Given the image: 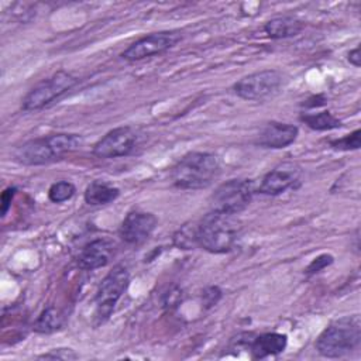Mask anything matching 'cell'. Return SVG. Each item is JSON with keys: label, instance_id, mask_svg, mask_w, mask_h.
Wrapping results in <instances>:
<instances>
[{"label": "cell", "instance_id": "cell-1", "mask_svg": "<svg viewBox=\"0 0 361 361\" xmlns=\"http://www.w3.org/2000/svg\"><path fill=\"white\" fill-rule=\"evenodd\" d=\"M83 142L82 135L72 133H58L31 138L18 145L13 152V159L25 166L51 164L63 155L76 151Z\"/></svg>", "mask_w": 361, "mask_h": 361}, {"label": "cell", "instance_id": "cell-2", "mask_svg": "<svg viewBox=\"0 0 361 361\" xmlns=\"http://www.w3.org/2000/svg\"><path fill=\"white\" fill-rule=\"evenodd\" d=\"M221 171L220 158L212 152L192 151L183 155L171 171V180L182 190H197L210 186Z\"/></svg>", "mask_w": 361, "mask_h": 361}, {"label": "cell", "instance_id": "cell-3", "mask_svg": "<svg viewBox=\"0 0 361 361\" xmlns=\"http://www.w3.org/2000/svg\"><path fill=\"white\" fill-rule=\"evenodd\" d=\"M240 233L241 221L235 214L210 210L197 221V247L212 254H224L235 247Z\"/></svg>", "mask_w": 361, "mask_h": 361}, {"label": "cell", "instance_id": "cell-4", "mask_svg": "<svg viewBox=\"0 0 361 361\" xmlns=\"http://www.w3.org/2000/svg\"><path fill=\"white\" fill-rule=\"evenodd\" d=\"M361 320L358 314L333 320L316 338L314 347L322 357L341 358L360 347Z\"/></svg>", "mask_w": 361, "mask_h": 361}, {"label": "cell", "instance_id": "cell-5", "mask_svg": "<svg viewBox=\"0 0 361 361\" xmlns=\"http://www.w3.org/2000/svg\"><path fill=\"white\" fill-rule=\"evenodd\" d=\"M130 285V272L124 265H116L102 279L94 295V322L103 324L114 312L120 298Z\"/></svg>", "mask_w": 361, "mask_h": 361}, {"label": "cell", "instance_id": "cell-6", "mask_svg": "<svg viewBox=\"0 0 361 361\" xmlns=\"http://www.w3.org/2000/svg\"><path fill=\"white\" fill-rule=\"evenodd\" d=\"M255 193L254 182L250 179H230L220 183L209 197L212 212L238 214L245 210Z\"/></svg>", "mask_w": 361, "mask_h": 361}, {"label": "cell", "instance_id": "cell-7", "mask_svg": "<svg viewBox=\"0 0 361 361\" xmlns=\"http://www.w3.org/2000/svg\"><path fill=\"white\" fill-rule=\"evenodd\" d=\"M285 86V76L276 69H262L243 76L233 85L234 93L244 100L262 102L276 96Z\"/></svg>", "mask_w": 361, "mask_h": 361}, {"label": "cell", "instance_id": "cell-8", "mask_svg": "<svg viewBox=\"0 0 361 361\" xmlns=\"http://www.w3.org/2000/svg\"><path fill=\"white\" fill-rule=\"evenodd\" d=\"M79 79L66 71H58L51 78L44 79L34 86L23 99L21 107L25 111L41 110L51 104L54 100L63 96L78 85Z\"/></svg>", "mask_w": 361, "mask_h": 361}, {"label": "cell", "instance_id": "cell-9", "mask_svg": "<svg viewBox=\"0 0 361 361\" xmlns=\"http://www.w3.org/2000/svg\"><path fill=\"white\" fill-rule=\"evenodd\" d=\"M183 35L179 30H168V31H157L149 32L131 45H128L123 52L121 58L130 62L142 61L145 58H151L155 55H161L171 48H173L179 41H182Z\"/></svg>", "mask_w": 361, "mask_h": 361}, {"label": "cell", "instance_id": "cell-10", "mask_svg": "<svg viewBox=\"0 0 361 361\" xmlns=\"http://www.w3.org/2000/svg\"><path fill=\"white\" fill-rule=\"evenodd\" d=\"M138 144V133L130 126H121L106 133L93 147V155L111 159L130 155Z\"/></svg>", "mask_w": 361, "mask_h": 361}, {"label": "cell", "instance_id": "cell-11", "mask_svg": "<svg viewBox=\"0 0 361 361\" xmlns=\"http://www.w3.org/2000/svg\"><path fill=\"white\" fill-rule=\"evenodd\" d=\"M302 168L296 162H282L267 172L258 186V192L268 196H278L288 189H296L300 185Z\"/></svg>", "mask_w": 361, "mask_h": 361}, {"label": "cell", "instance_id": "cell-12", "mask_svg": "<svg viewBox=\"0 0 361 361\" xmlns=\"http://www.w3.org/2000/svg\"><path fill=\"white\" fill-rule=\"evenodd\" d=\"M157 224L158 219L154 213L131 210L123 219L118 227V235L126 244L141 245L151 237Z\"/></svg>", "mask_w": 361, "mask_h": 361}, {"label": "cell", "instance_id": "cell-13", "mask_svg": "<svg viewBox=\"0 0 361 361\" xmlns=\"http://www.w3.org/2000/svg\"><path fill=\"white\" fill-rule=\"evenodd\" d=\"M114 255V243L107 238H96L87 243L78 255V267L85 271H94L106 267Z\"/></svg>", "mask_w": 361, "mask_h": 361}, {"label": "cell", "instance_id": "cell-14", "mask_svg": "<svg viewBox=\"0 0 361 361\" xmlns=\"http://www.w3.org/2000/svg\"><path fill=\"white\" fill-rule=\"evenodd\" d=\"M299 128L289 123L269 121L258 134L255 144L262 148L282 149L295 142L298 138Z\"/></svg>", "mask_w": 361, "mask_h": 361}, {"label": "cell", "instance_id": "cell-15", "mask_svg": "<svg viewBox=\"0 0 361 361\" xmlns=\"http://www.w3.org/2000/svg\"><path fill=\"white\" fill-rule=\"evenodd\" d=\"M288 344L286 334L276 333V331H268L262 334H255L251 344H250V353L252 360H262L269 355L281 354Z\"/></svg>", "mask_w": 361, "mask_h": 361}, {"label": "cell", "instance_id": "cell-16", "mask_svg": "<svg viewBox=\"0 0 361 361\" xmlns=\"http://www.w3.org/2000/svg\"><path fill=\"white\" fill-rule=\"evenodd\" d=\"M305 28V23L295 16L283 14L269 18L264 24L265 34L272 39H285L296 37Z\"/></svg>", "mask_w": 361, "mask_h": 361}, {"label": "cell", "instance_id": "cell-17", "mask_svg": "<svg viewBox=\"0 0 361 361\" xmlns=\"http://www.w3.org/2000/svg\"><path fill=\"white\" fill-rule=\"evenodd\" d=\"M120 196V189L106 180L90 182L83 193V199L89 206H104L114 202Z\"/></svg>", "mask_w": 361, "mask_h": 361}, {"label": "cell", "instance_id": "cell-18", "mask_svg": "<svg viewBox=\"0 0 361 361\" xmlns=\"http://www.w3.org/2000/svg\"><path fill=\"white\" fill-rule=\"evenodd\" d=\"M299 118L302 123H305L309 128L314 131H329V130L340 128L343 126L341 120H338L329 110L317 111V113H302Z\"/></svg>", "mask_w": 361, "mask_h": 361}, {"label": "cell", "instance_id": "cell-19", "mask_svg": "<svg viewBox=\"0 0 361 361\" xmlns=\"http://www.w3.org/2000/svg\"><path fill=\"white\" fill-rule=\"evenodd\" d=\"M63 324V316L61 314L59 310L55 307H47L41 312V314L37 317L34 322V331L39 334H51L56 330H59Z\"/></svg>", "mask_w": 361, "mask_h": 361}, {"label": "cell", "instance_id": "cell-20", "mask_svg": "<svg viewBox=\"0 0 361 361\" xmlns=\"http://www.w3.org/2000/svg\"><path fill=\"white\" fill-rule=\"evenodd\" d=\"M197 221L185 223L180 226L172 235V243L179 250H193L197 247V234H196Z\"/></svg>", "mask_w": 361, "mask_h": 361}, {"label": "cell", "instance_id": "cell-21", "mask_svg": "<svg viewBox=\"0 0 361 361\" xmlns=\"http://www.w3.org/2000/svg\"><path fill=\"white\" fill-rule=\"evenodd\" d=\"M76 186L69 180H56L48 189V199L52 203H63L73 197Z\"/></svg>", "mask_w": 361, "mask_h": 361}, {"label": "cell", "instance_id": "cell-22", "mask_svg": "<svg viewBox=\"0 0 361 361\" xmlns=\"http://www.w3.org/2000/svg\"><path fill=\"white\" fill-rule=\"evenodd\" d=\"M361 145V130L357 128L353 133L330 141V147L337 151H354Z\"/></svg>", "mask_w": 361, "mask_h": 361}, {"label": "cell", "instance_id": "cell-23", "mask_svg": "<svg viewBox=\"0 0 361 361\" xmlns=\"http://www.w3.org/2000/svg\"><path fill=\"white\" fill-rule=\"evenodd\" d=\"M333 262H334V257L331 254H327V252L320 254L316 258H313L312 262L306 267L305 274L306 275H314V274L323 271L324 268H327L329 265H331Z\"/></svg>", "mask_w": 361, "mask_h": 361}, {"label": "cell", "instance_id": "cell-24", "mask_svg": "<svg viewBox=\"0 0 361 361\" xmlns=\"http://www.w3.org/2000/svg\"><path fill=\"white\" fill-rule=\"evenodd\" d=\"M223 296V292L219 286L216 285H212V286H207L203 293H202V303H203V307L204 309H210L213 306H216L219 303V300L221 299Z\"/></svg>", "mask_w": 361, "mask_h": 361}, {"label": "cell", "instance_id": "cell-25", "mask_svg": "<svg viewBox=\"0 0 361 361\" xmlns=\"http://www.w3.org/2000/svg\"><path fill=\"white\" fill-rule=\"evenodd\" d=\"M38 358H45V360H76L78 354L72 348H54L49 353L39 355Z\"/></svg>", "mask_w": 361, "mask_h": 361}, {"label": "cell", "instance_id": "cell-26", "mask_svg": "<svg viewBox=\"0 0 361 361\" xmlns=\"http://www.w3.org/2000/svg\"><path fill=\"white\" fill-rule=\"evenodd\" d=\"M17 193V188L16 186H8L3 190L1 196H0V207H1V217H4L7 214V212L11 207V202L14 199Z\"/></svg>", "mask_w": 361, "mask_h": 361}, {"label": "cell", "instance_id": "cell-27", "mask_svg": "<svg viewBox=\"0 0 361 361\" xmlns=\"http://www.w3.org/2000/svg\"><path fill=\"white\" fill-rule=\"evenodd\" d=\"M324 104H326V97L323 94H316V96L309 97L302 106L306 109H314V107H320Z\"/></svg>", "mask_w": 361, "mask_h": 361}, {"label": "cell", "instance_id": "cell-28", "mask_svg": "<svg viewBox=\"0 0 361 361\" xmlns=\"http://www.w3.org/2000/svg\"><path fill=\"white\" fill-rule=\"evenodd\" d=\"M347 59L351 65H354L355 68L361 66V55H360V47H355L354 49H350V52L347 54Z\"/></svg>", "mask_w": 361, "mask_h": 361}]
</instances>
